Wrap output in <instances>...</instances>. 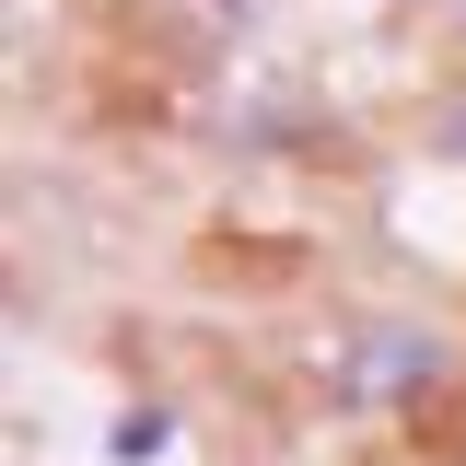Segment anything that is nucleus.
Segmentation results:
<instances>
[{
  "label": "nucleus",
  "mask_w": 466,
  "mask_h": 466,
  "mask_svg": "<svg viewBox=\"0 0 466 466\" xmlns=\"http://www.w3.org/2000/svg\"><path fill=\"white\" fill-rule=\"evenodd\" d=\"M431 140H443V152H455V164H466V94H455V106H443V116H431Z\"/></svg>",
  "instance_id": "2"
},
{
  "label": "nucleus",
  "mask_w": 466,
  "mask_h": 466,
  "mask_svg": "<svg viewBox=\"0 0 466 466\" xmlns=\"http://www.w3.org/2000/svg\"><path fill=\"white\" fill-rule=\"evenodd\" d=\"M443 373H455V350L431 327H408V315H373L339 350V397L350 408H420V397H443Z\"/></svg>",
  "instance_id": "1"
}]
</instances>
